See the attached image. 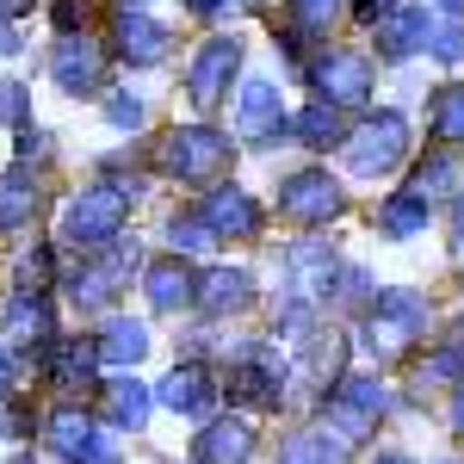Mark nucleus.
Returning <instances> with one entry per match:
<instances>
[{"mask_svg": "<svg viewBox=\"0 0 464 464\" xmlns=\"http://www.w3.org/2000/svg\"><path fill=\"white\" fill-rule=\"evenodd\" d=\"M6 341H19V347L50 341V304H44L37 291H19V297L6 304Z\"/></svg>", "mask_w": 464, "mask_h": 464, "instance_id": "obj_24", "label": "nucleus"}, {"mask_svg": "<svg viewBox=\"0 0 464 464\" xmlns=\"http://www.w3.org/2000/svg\"><path fill=\"white\" fill-rule=\"evenodd\" d=\"M124 13H143V0H124Z\"/></svg>", "mask_w": 464, "mask_h": 464, "instance_id": "obj_53", "label": "nucleus"}, {"mask_svg": "<svg viewBox=\"0 0 464 464\" xmlns=\"http://www.w3.org/2000/svg\"><path fill=\"white\" fill-rule=\"evenodd\" d=\"M111 44H118V56H124L130 69H155V63L168 56V32H161L155 19H143V13H124L118 32H111Z\"/></svg>", "mask_w": 464, "mask_h": 464, "instance_id": "obj_18", "label": "nucleus"}, {"mask_svg": "<svg viewBox=\"0 0 464 464\" xmlns=\"http://www.w3.org/2000/svg\"><path fill=\"white\" fill-rule=\"evenodd\" d=\"M341 359H347V341H341L334 328H328V334L316 328V334L304 341V365H310L316 384H334V378H341Z\"/></svg>", "mask_w": 464, "mask_h": 464, "instance_id": "obj_30", "label": "nucleus"}, {"mask_svg": "<svg viewBox=\"0 0 464 464\" xmlns=\"http://www.w3.org/2000/svg\"><path fill=\"white\" fill-rule=\"evenodd\" d=\"M198 217L217 229V242H254L260 236V205H254V192H242L236 179L229 186H211V198H205Z\"/></svg>", "mask_w": 464, "mask_h": 464, "instance_id": "obj_11", "label": "nucleus"}, {"mask_svg": "<svg viewBox=\"0 0 464 464\" xmlns=\"http://www.w3.org/2000/svg\"><path fill=\"white\" fill-rule=\"evenodd\" d=\"M32 118V93L19 81H0V124H25Z\"/></svg>", "mask_w": 464, "mask_h": 464, "instance_id": "obj_37", "label": "nucleus"}, {"mask_svg": "<svg viewBox=\"0 0 464 464\" xmlns=\"http://www.w3.org/2000/svg\"><path fill=\"white\" fill-rule=\"evenodd\" d=\"M37 211V186L32 174H0V229H19Z\"/></svg>", "mask_w": 464, "mask_h": 464, "instance_id": "obj_29", "label": "nucleus"}, {"mask_svg": "<svg viewBox=\"0 0 464 464\" xmlns=\"http://www.w3.org/2000/svg\"><path fill=\"white\" fill-rule=\"evenodd\" d=\"M223 161H229V137L211 130V124L168 130V143H161V174H174V179H217Z\"/></svg>", "mask_w": 464, "mask_h": 464, "instance_id": "obj_4", "label": "nucleus"}, {"mask_svg": "<svg viewBox=\"0 0 464 464\" xmlns=\"http://www.w3.org/2000/svg\"><path fill=\"white\" fill-rule=\"evenodd\" d=\"M310 87L316 100H334V106H365L372 100V63L353 56V50H328L322 63H310Z\"/></svg>", "mask_w": 464, "mask_h": 464, "instance_id": "obj_8", "label": "nucleus"}, {"mask_svg": "<svg viewBox=\"0 0 464 464\" xmlns=\"http://www.w3.org/2000/svg\"><path fill=\"white\" fill-rule=\"evenodd\" d=\"M13 50H19V32H13V25L0 19V56H13Z\"/></svg>", "mask_w": 464, "mask_h": 464, "instance_id": "obj_46", "label": "nucleus"}, {"mask_svg": "<svg viewBox=\"0 0 464 464\" xmlns=\"http://www.w3.org/2000/svg\"><path fill=\"white\" fill-rule=\"evenodd\" d=\"M291 19H297V32L322 37L334 19H341V0H291Z\"/></svg>", "mask_w": 464, "mask_h": 464, "instance_id": "obj_34", "label": "nucleus"}, {"mask_svg": "<svg viewBox=\"0 0 464 464\" xmlns=\"http://www.w3.org/2000/svg\"><path fill=\"white\" fill-rule=\"evenodd\" d=\"M372 464H415V459H402V452H378Z\"/></svg>", "mask_w": 464, "mask_h": 464, "instance_id": "obj_51", "label": "nucleus"}, {"mask_svg": "<svg viewBox=\"0 0 464 464\" xmlns=\"http://www.w3.org/2000/svg\"><path fill=\"white\" fill-rule=\"evenodd\" d=\"M446 347H452V353L464 359V322H459V328H452V334H446Z\"/></svg>", "mask_w": 464, "mask_h": 464, "instance_id": "obj_49", "label": "nucleus"}, {"mask_svg": "<svg viewBox=\"0 0 464 464\" xmlns=\"http://www.w3.org/2000/svg\"><path fill=\"white\" fill-rule=\"evenodd\" d=\"M279 130H285V100H279V87H273V81H248L242 100H236V137L260 149V143H279Z\"/></svg>", "mask_w": 464, "mask_h": 464, "instance_id": "obj_10", "label": "nucleus"}, {"mask_svg": "<svg viewBox=\"0 0 464 464\" xmlns=\"http://www.w3.org/2000/svg\"><path fill=\"white\" fill-rule=\"evenodd\" d=\"M19 285H25V291H44V285H50V248H32L25 260H19Z\"/></svg>", "mask_w": 464, "mask_h": 464, "instance_id": "obj_39", "label": "nucleus"}, {"mask_svg": "<svg viewBox=\"0 0 464 464\" xmlns=\"http://www.w3.org/2000/svg\"><path fill=\"white\" fill-rule=\"evenodd\" d=\"M428 217H433L428 198H415V192H391V198L378 205V229H384L391 242H409V236L428 229Z\"/></svg>", "mask_w": 464, "mask_h": 464, "instance_id": "obj_21", "label": "nucleus"}, {"mask_svg": "<svg viewBox=\"0 0 464 464\" xmlns=\"http://www.w3.org/2000/svg\"><path fill=\"white\" fill-rule=\"evenodd\" d=\"M106 118L118 124V130H143L149 111H143V100H130V93H111V100H106Z\"/></svg>", "mask_w": 464, "mask_h": 464, "instance_id": "obj_38", "label": "nucleus"}, {"mask_svg": "<svg viewBox=\"0 0 464 464\" xmlns=\"http://www.w3.org/2000/svg\"><path fill=\"white\" fill-rule=\"evenodd\" d=\"M334 396H341L347 409H359L365 421H384V415H391V384H384V378H341Z\"/></svg>", "mask_w": 464, "mask_h": 464, "instance_id": "obj_28", "label": "nucleus"}, {"mask_svg": "<svg viewBox=\"0 0 464 464\" xmlns=\"http://www.w3.org/2000/svg\"><path fill=\"white\" fill-rule=\"evenodd\" d=\"M347 452H353V446H347L334 428H310V433H297V440L285 446L279 464H347Z\"/></svg>", "mask_w": 464, "mask_h": 464, "instance_id": "obj_26", "label": "nucleus"}, {"mask_svg": "<svg viewBox=\"0 0 464 464\" xmlns=\"http://www.w3.org/2000/svg\"><path fill=\"white\" fill-rule=\"evenodd\" d=\"M6 391H13V353L0 347V402H6Z\"/></svg>", "mask_w": 464, "mask_h": 464, "instance_id": "obj_45", "label": "nucleus"}, {"mask_svg": "<svg viewBox=\"0 0 464 464\" xmlns=\"http://www.w3.org/2000/svg\"><path fill=\"white\" fill-rule=\"evenodd\" d=\"M69 464H118V440H111V433H93Z\"/></svg>", "mask_w": 464, "mask_h": 464, "instance_id": "obj_40", "label": "nucleus"}, {"mask_svg": "<svg viewBox=\"0 0 464 464\" xmlns=\"http://www.w3.org/2000/svg\"><path fill=\"white\" fill-rule=\"evenodd\" d=\"M254 459V428L242 415H223L192 440V464H248Z\"/></svg>", "mask_w": 464, "mask_h": 464, "instance_id": "obj_13", "label": "nucleus"}, {"mask_svg": "<svg viewBox=\"0 0 464 464\" xmlns=\"http://www.w3.org/2000/svg\"><path fill=\"white\" fill-rule=\"evenodd\" d=\"M236 0H186V13H198V19H217V13H229Z\"/></svg>", "mask_w": 464, "mask_h": 464, "instance_id": "obj_44", "label": "nucleus"}, {"mask_svg": "<svg viewBox=\"0 0 464 464\" xmlns=\"http://www.w3.org/2000/svg\"><path fill=\"white\" fill-rule=\"evenodd\" d=\"M391 6H396V0H353V19H359V25H378Z\"/></svg>", "mask_w": 464, "mask_h": 464, "instance_id": "obj_42", "label": "nucleus"}, {"mask_svg": "<svg viewBox=\"0 0 464 464\" xmlns=\"http://www.w3.org/2000/svg\"><path fill=\"white\" fill-rule=\"evenodd\" d=\"M415 378H421V391H428V384H464V359L440 341V353L421 359V372H415Z\"/></svg>", "mask_w": 464, "mask_h": 464, "instance_id": "obj_35", "label": "nucleus"}, {"mask_svg": "<svg viewBox=\"0 0 464 464\" xmlns=\"http://www.w3.org/2000/svg\"><path fill=\"white\" fill-rule=\"evenodd\" d=\"M44 433H50V446H56L63 459H74V452H81V446H87V440H93L100 428H93L81 409H56V415L44 421Z\"/></svg>", "mask_w": 464, "mask_h": 464, "instance_id": "obj_31", "label": "nucleus"}, {"mask_svg": "<svg viewBox=\"0 0 464 464\" xmlns=\"http://www.w3.org/2000/svg\"><path fill=\"white\" fill-rule=\"evenodd\" d=\"M13 464H32V459H13Z\"/></svg>", "mask_w": 464, "mask_h": 464, "instance_id": "obj_54", "label": "nucleus"}, {"mask_svg": "<svg viewBox=\"0 0 464 464\" xmlns=\"http://www.w3.org/2000/svg\"><path fill=\"white\" fill-rule=\"evenodd\" d=\"M50 74H56V87H63V93H100V81H106V56H100V44H93V37L63 32L56 56H50Z\"/></svg>", "mask_w": 464, "mask_h": 464, "instance_id": "obj_12", "label": "nucleus"}, {"mask_svg": "<svg viewBox=\"0 0 464 464\" xmlns=\"http://www.w3.org/2000/svg\"><path fill=\"white\" fill-rule=\"evenodd\" d=\"M341 211H347V192L322 168H304L279 186V217H291V223H334Z\"/></svg>", "mask_w": 464, "mask_h": 464, "instance_id": "obj_6", "label": "nucleus"}, {"mask_svg": "<svg viewBox=\"0 0 464 464\" xmlns=\"http://www.w3.org/2000/svg\"><path fill=\"white\" fill-rule=\"evenodd\" d=\"M229 396L236 402H248V409H279L285 402V359L279 347H248V353L229 365Z\"/></svg>", "mask_w": 464, "mask_h": 464, "instance_id": "obj_7", "label": "nucleus"}, {"mask_svg": "<svg viewBox=\"0 0 464 464\" xmlns=\"http://www.w3.org/2000/svg\"><path fill=\"white\" fill-rule=\"evenodd\" d=\"M428 50L446 63V69H459L464 63V25H440V32H428Z\"/></svg>", "mask_w": 464, "mask_h": 464, "instance_id": "obj_36", "label": "nucleus"}, {"mask_svg": "<svg viewBox=\"0 0 464 464\" xmlns=\"http://www.w3.org/2000/svg\"><path fill=\"white\" fill-rule=\"evenodd\" d=\"M168 242H174V254H211L217 229L205 217H174V223H168Z\"/></svg>", "mask_w": 464, "mask_h": 464, "instance_id": "obj_33", "label": "nucleus"}, {"mask_svg": "<svg viewBox=\"0 0 464 464\" xmlns=\"http://www.w3.org/2000/svg\"><path fill=\"white\" fill-rule=\"evenodd\" d=\"M428 137H433V143H446V149L464 143V87H440V93H433Z\"/></svg>", "mask_w": 464, "mask_h": 464, "instance_id": "obj_27", "label": "nucleus"}, {"mask_svg": "<svg viewBox=\"0 0 464 464\" xmlns=\"http://www.w3.org/2000/svg\"><path fill=\"white\" fill-rule=\"evenodd\" d=\"M440 6H446V13H452V19H464V0H440Z\"/></svg>", "mask_w": 464, "mask_h": 464, "instance_id": "obj_52", "label": "nucleus"}, {"mask_svg": "<svg viewBox=\"0 0 464 464\" xmlns=\"http://www.w3.org/2000/svg\"><path fill=\"white\" fill-rule=\"evenodd\" d=\"M93 372H100V341H56L50 347V384L56 391H69V396H81V391H93Z\"/></svg>", "mask_w": 464, "mask_h": 464, "instance_id": "obj_15", "label": "nucleus"}, {"mask_svg": "<svg viewBox=\"0 0 464 464\" xmlns=\"http://www.w3.org/2000/svg\"><path fill=\"white\" fill-rule=\"evenodd\" d=\"M452 464H459V459H452Z\"/></svg>", "mask_w": 464, "mask_h": 464, "instance_id": "obj_55", "label": "nucleus"}, {"mask_svg": "<svg viewBox=\"0 0 464 464\" xmlns=\"http://www.w3.org/2000/svg\"><path fill=\"white\" fill-rule=\"evenodd\" d=\"M428 334V297L409 285H391L365 304V322H359V341L372 359H402L415 341Z\"/></svg>", "mask_w": 464, "mask_h": 464, "instance_id": "obj_1", "label": "nucleus"}, {"mask_svg": "<svg viewBox=\"0 0 464 464\" xmlns=\"http://www.w3.org/2000/svg\"><path fill=\"white\" fill-rule=\"evenodd\" d=\"M428 6H391L384 19H378V50H384V63H402V56H415V50H428Z\"/></svg>", "mask_w": 464, "mask_h": 464, "instance_id": "obj_14", "label": "nucleus"}, {"mask_svg": "<svg viewBox=\"0 0 464 464\" xmlns=\"http://www.w3.org/2000/svg\"><path fill=\"white\" fill-rule=\"evenodd\" d=\"M149 409H155V396H149V384H137V378H111L106 384V421L111 428H143Z\"/></svg>", "mask_w": 464, "mask_h": 464, "instance_id": "obj_22", "label": "nucleus"}, {"mask_svg": "<svg viewBox=\"0 0 464 464\" xmlns=\"http://www.w3.org/2000/svg\"><path fill=\"white\" fill-rule=\"evenodd\" d=\"M44 143H50L44 130H19V161H44Z\"/></svg>", "mask_w": 464, "mask_h": 464, "instance_id": "obj_43", "label": "nucleus"}, {"mask_svg": "<svg viewBox=\"0 0 464 464\" xmlns=\"http://www.w3.org/2000/svg\"><path fill=\"white\" fill-rule=\"evenodd\" d=\"M50 19H56V32L87 25V0H50Z\"/></svg>", "mask_w": 464, "mask_h": 464, "instance_id": "obj_41", "label": "nucleus"}, {"mask_svg": "<svg viewBox=\"0 0 464 464\" xmlns=\"http://www.w3.org/2000/svg\"><path fill=\"white\" fill-rule=\"evenodd\" d=\"M143 353H149V328L130 322V316H111L106 334H100V359H106V365H137Z\"/></svg>", "mask_w": 464, "mask_h": 464, "instance_id": "obj_25", "label": "nucleus"}, {"mask_svg": "<svg viewBox=\"0 0 464 464\" xmlns=\"http://www.w3.org/2000/svg\"><path fill=\"white\" fill-rule=\"evenodd\" d=\"M192 304H205L211 316H236V310L254 304V279L242 266H211V273L198 279V291H192Z\"/></svg>", "mask_w": 464, "mask_h": 464, "instance_id": "obj_16", "label": "nucleus"}, {"mask_svg": "<svg viewBox=\"0 0 464 464\" xmlns=\"http://www.w3.org/2000/svg\"><path fill=\"white\" fill-rule=\"evenodd\" d=\"M452 236L464 242V192H459V211H452Z\"/></svg>", "mask_w": 464, "mask_h": 464, "instance_id": "obj_50", "label": "nucleus"}, {"mask_svg": "<svg viewBox=\"0 0 464 464\" xmlns=\"http://www.w3.org/2000/svg\"><path fill=\"white\" fill-rule=\"evenodd\" d=\"M161 402H168L174 415H211L217 378L205 372V365H174V372L161 378Z\"/></svg>", "mask_w": 464, "mask_h": 464, "instance_id": "obj_17", "label": "nucleus"}, {"mask_svg": "<svg viewBox=\"0 0 464 464\" xmlns=\"http://www.w3.org/2000/svg\"><path fill=\"white\" fill-rule=\"evenodd\" d=\"M409 161V118L402 111H372L359 130H347V168L365 179L391 174Z\"/></svg>", "mask_w": 464, "mask_h": 464, "instance_id": "obj_3", "label": "nucleus"}, {"mask_svg": "<svg viewBox=\"0 0 464 464\" xmlns=\"http://www.w3.org/2000/svg\"><path fill=\"white\" fill-rule=\"evenodd\" d=\"M452 428H459V440H464V384H459V402H452Z\"/></svg>", "mask_w": 464, "mask_h": 464, "instance_id": "obj_48", "label": "nucleus"}, {"mask_svg": "<svg viewBox=\"0 0 464 464\" xmlns=\"http://www.w3.org/2000/svg\"><path fill=\"white\" fill-rule=\"evenodd\" d=\"M236 69H242V37H205V50L186 69V100L198 111H217L223 93H229V81H236Z\"/></svg>", "mask_w": 464, "mask_h": 464, "instance_id": "obj_5", "label": "nucleus"}, {"mask_svg": "<svg viewBox=\"0 0 464 464\" xmlns=\"http://www.w3.org/2000/svg\"><path fill=\"white\" fill-rule=\"evenodd\" d=\"M291 124V137L304 149H334V143H347V124H341V106L334 100H310V106L297 111V118H285Z\"/></svg>", "mask_w": 464, "mask_h": 464, "instance_id": "obj_20", "label": "nucleus"}, {"mask_svg": "<svg viewBox=\"0 0 464 464\" xmlns=\"http://www.w3.org/2000/svg\"><path fill=\"white\" fill-rule=\"evenodd\" d=\"M328 297H334L341 310H365L378 291H372V273H365V266H341V273H334V285H328Z\"/></svg>", "mask_w": 464, "mask_h": 464, "instance_id": "obj_32", "label": "nucleus"}, {"mask_svg": "<svg viewBox=\"0 0 464 464\" xmlns=\"http://www.w3.org/2000/svg\"><path fill=\"white\" fill-rule=\"evenodd\" d=\"M137 179L130 186H87V192H74L69 211H63V242L69 248H100V242H111L118 229H124V217H130V205H137Z\"/></svg>", "mask_w": 464, "mask_h": 464, "instance_id": "obj_2", "label": "nucleus"}, {"mask_svg": "<svg viewBox=\"0 0 464 464\" xmlns=\"http://www.w3.org/2000/svg\"><path fill=\"white\" fill-rule=\"evenodd\" d=\"M334 273H341L334 242H291V254H285V285H291V297H304V304H328Z\"/></svg>", "mask_w": 464, "mask_h": 464, "instance_id": "obj_9", "label": "nucleus"}, {"mask_svg": "<svg viewBox=\"0 0 464 464\" xmlns=\"http://www.w3.org/2000/svg\"><path fill=\"white\" fill-rule=\"evenodd\" d=\"M143 291H149V304H155L161 316H179V310L192 304L198 279H192V273L179 266V254H174V260H155V266L143 273Z\"/></svg>", "mask_w": 464, "mask_h": 464, "instance_id": "obj_19", "label": "nucleus"}, {"mask_svg": "<svg viewBox=\"0 0 464 464\" xmlns=\"http://www.w3.org/2000/svg\"><path fill=\"white\" fill-rule=\"evenodd\" d=\"M19 13H32V0H0V19H19Z\"/></svg>", "mask_w": 464, "mask_h": 464, "instance_id": "obj_47", "label": "nucleus"}, {"mask_svg": "<svg viewBox=\"0 0 464 464\" xmlns=\"http://www.w3.org/2000/svg\"><path fill=\"white\" fill-rule=\"evenodd\" d=\"M452 186H459V155L440 143L428 161H415V174H409V186H402V192H415V198H428V205H433V198H446Z\"/></svg>", "mask_w": 464, "mask_h": 464, "instance_id": "obj_23", "label": "nucleus"}]
</instances>
